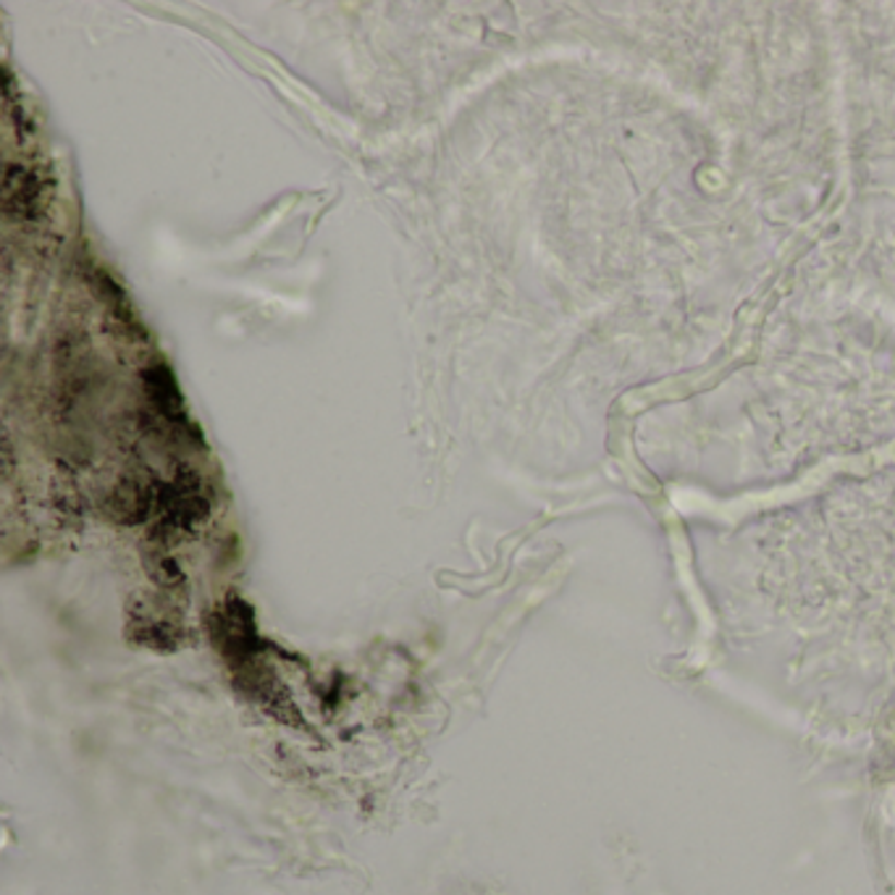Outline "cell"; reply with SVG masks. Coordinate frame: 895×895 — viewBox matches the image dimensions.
<instances>
[{
	"label": "cell",
	"mask_w": 895,
	"mask_h": 895,
	"mask_svg": "<svg viewBox=\"0 0 895 895\" xmlns=\"http://www.w3.org/2000/svg\"><path fill=\"white\" fill-rule=\"evenodd\" d=\"M37 195H40V185L37 176L30 174L22 166L5 168V185H3V208L5 215H14L19 211L22 219H27L35 211Z\"/></svg>",
	"instance_id": "cell-1"
}]
</instances>
